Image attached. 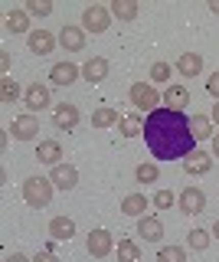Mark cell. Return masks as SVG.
I'll return each mask as SVG.
<instances>
[{"mask_svg":"<svg viewBox=\"0 0 219 262\" xmlns=\"http://www.w3.org/2000/svg\"><path fill=\"white\" fill-rule=\"evenodd\" d=\"M144 144H148L151 158L157 161H177L197 151V138L190 131V118L183 112H174L167 105L154 108L144 118Z\"/></svg>","mask_w":219,"mask_h":262,"instance_id":"6da1fadb","label":"cell"},{"mask_svg":"<svg viewBox=\"0 0 219 262\" xmlns=\"http://www.w3.org/2000/svg\"><path fill=\"white\" fill-rule=\"evenodd\" d=\"M53 180L50 177H27L23 180V200H27V207H33V210H43V207H50V200H53Z\"/></svg>","mask_w":219,"mask_h":262,"instance_id":"7a4b0ae2","label":"cell"},{"mask_svg":"<svg viewBox=\"0 0 219 262\" xmlns=\"http://www.w3.org/2000/svg\"><path fill=\"white\" fill-rule=\"evenodd\" d=\"M128 95H131V105H137V112H148V115L154 108H160V102H164V95H160L151 82H134Z\"/></svg>","mask_w":219,"mask_h":262,"instance_id":"3957f363","label":"cell"},{"mask_svg":"<svg viewBox=\"0 0 219 262\" xmlns=\"http://www.w3.org/2000/svg\"><path fill=\"white\" fill-rule=\"evenodd\" d=\"M108 27H111V10H108V7L92 4V7L82 10V30L85 33H95V36H99V33H105Z\"/></svg>","mask_w":219,"mask_h":262,"instance_id":"277c9868","label":"cell"},{"mask_svg":"<svg viewBox=\"0 0 219 262\" xmlns=\"http://www.w3.org/2000/svg\"><path fill=\"white\" fill-rule=\"evenodd\" d=\"M23 105H27V112H30V115L50 108V105H53L50 85H43V82H30V85L23 89Z\"/></svg>","mask_w":219,"mask_h":262,"instance_id":"5b68a950","label":"cell"},{"mask_svg":"<svg viewBox=\"0 0 219 262\" xmlns=\"http://www.w3.org/2000/svg\"><path fill=\"white\" fill-rule=\"evenodd\" d=\"M85 249L92 259H108L111 252H115V236L108 233V229H92L85 239Z\"/></svg>","mask_w":219,"mask_h":262,"instance_id":"8992f818","label":"cell"},{"mask_svg":"<svg viewBox=\"0 0 219 262\" xmlns=\"http://www.w3.org/2000/svg\"><path fill=\"white\" fill-rule=\"evenodd\" d=\"M177 207H180V213H186V216H197V213L206 210V193H203L200 187H183V193L177 196Z\"/></svg>","mask_w":219,"mask_h":262,"instance_id":"52a82bcc","label":"cell"},{"mask_svg":"<svg viewBox=\"0 0 219 262\" xmlns=\"http://www.w3.org/2000/svg\"><path fill=\"white\" fill-rule=\"evenodd\" d=\"M7 131H13L17 141H33V138L39 135V118H36V115H30V112L27 115H17Z\"/></svg>","mask_w":219,"mask_h":262,"instance_id":"ba28073f","label":"cell"},{"mask_svg":"<svg viewBox=\"0 0 219 262\" xmlns=\"http://www.w3.org/2000/svg\"><path fill=\"white\" fill-rule=\"evenodd\" d=\"M79 118H82V112H79V105L72 102H62V105H53V125L59 131H72L79 125Z\"/></svg>","mask_w":219,"mask_h":262,"instance_id":"9c48e42d","label":"cell"},{"mask_svg":"<svg viewBox=\"0 0 219 262\" xmlns=\"http://www.w3.org/2000/svg\"><path fill=\"white\" fill-rule=\"evenodd\" d=\"M183 170H186L190 177L209 174V170H213V154H209V151H200V147H197V151H190V154L183 158Z\"/></svg>","mask_w":219,"mask_h":262,"instance_id":"30bf717a","label":"cell"},{"mask_svg":"<svg viewBox=\"0 0 219 262\" xmlns=\"http://www.w3.org/2000/svg\"><path fill=\"white\" fill-rule=\"evenodd\" d=\"M50 180H53L56 190H76L79 187V170L72 167V164H56L50 170Z\"/></svg>","mask_w":219,"mask_h":262,"instance_id":"8fae6325","label":"cell"},{"mask_svg":"<svg viewBox=\"0 0 219 262\" xmlns=\"http://www.w3.org/2000/svg\"><path fill=\"white\" fill-rule=\"evenodd\" d=\"M56 43H59V39H56L50 30H43V27H36V30L27 36V46H30V53H36V56H50L53 49H56Z\"/></svg>","mask_w":219,"mask_h":262,"instance_id":"7c38bea8","label":"cell"},{"mask_svg":"<svg viewBox=\"0 0 219 262\" xmlns=\"http://www.w3.org/2000/svg\"><path fill=\"white\" fill-rule=\"evenodd\" d=\"M79 76H82V69H79L76 62H56L53 69H50V82L53 85H59V89H66V85H72V82H79Z\"/></svg>","mask_w":219,"mask_h":262,"instance_id":"4fadbf2b","label":"cell"},{"mask_svg":"<svg viewBox=\"0 0 219 262\" xmlns=\"http://www.w3.org/2000/svg\"><path fill=\"white\" fill-rule=\"evenodd\" d=\"M59 46L66 49V53H82L85 49V30L82 27H62L59 30Z\"/></svg>","mask_w":219,"mask_h":262,"instance_id":"5bb4252c","label":"cell"},{"mask_svg":"<svg viewBox=\"0 0 219 262\" xmlns=\"http://www.w3.org/2000/svg\"><path fill=\"white\" fill-rule=\"evenodd\" d=\"M137 236H144V243H160L164 239V223H160V216H154V213L141 216L137 220Z\"/></svg>","mask_w":219,"mask_h":262,"instance_id":"9a60e30c","label":"cell"},{"mask_svg":"<svg viewBox=\"0 0 219 262\" xmlns=\"http://www.w3.org/2000/svg\"><path fill=\"white\" fill-rule=\"evenodd\" d=\"M164 105L174 112H186V105H190V89L180 85V82H174V85L164 89Z\"/></svg>","mask_w":219,"mask_h":262,"instance_id":"2e32d148","label":"cell"},{"mask_svg":"<svg viewBox=\"0 0 219 262\" xmlns=\"http://www.w3.org/2000/svg\"><path fill=\"white\" fill-rule=\"evenodd\" d=\"M108 69H111V66H108V59H105V56H92V59L82 66V79L92 82V85H99V82L108 79Z\"/></svg>","mask_w":219,"mask_h":262,"instance_id":"e0dca14e","label":"cell"},{"mask_svg":"<svg viewBox=\"0 0 219 262\" xmlns=\"http://www.w3.org/2000/svg\"><path fill=\"white\" fill-rule=\"evenodd\" d=\"M36 161H39V164H50V167L62 164V144L53 141V138L39 141V144H36Z\"/></svg>","mask_w":219,"mask_h":262,"instance_id":"ac0fdd59","label":"cell"},{"mask_svg":"<svg viewBox=\"0 0 219 262\" xmlns=\"http://www.w3.org/2000/svg\"><path fill=\"white\" fill-rule=\"evenodd\" d=\"M50 236L59 243H69L72 236H76V220L72 216H53L50 220Z\"/></svg>","mask_w":219,"mask_h":262,"instance_id":"d6986e66","label":"cell"},{"mask_svg":"<svg viewBox=\"0 0 219 262\" xmlns=\"http://www.w3.org/2000/svg\"><path fill=\"white\" fill-rule=\"evenodd\" d=\"M177 72H180L183 79H197L203 72V56L200 53H180V59H177Z\"/></svg>","mask_w":219,"mask_h":262,"instance_id":"ffe728a7","label":"cell"},{"mask_svg":"<svg viewBox=\"0 0 219 262\" xmlns=\"http://www.w3.org/2000/svg\"><path fill=\"white\" fill-rule=\"evenodd\" d=\"M4 30L7 33H27V36H30V33H33V30H30V13L27 10H10L4 16Z\"/></svg>","mask_w":219,"mask_h":262,"instance_id":"44dd1931","label":"cell"},{"mask_svg":"<svg viewBox=\"0 0 219 262\" xmlns=\"http://www.w3.org/2000/svg\"><path fill=\"white\" fill-rule=\"evenodd\" d=\"M118 131H121L125 138H137V135H144V115H141V112L121 115V121H118Z\"/></svg>","mask_w":219,"mask_h":262,"instance_id":"7402d4cb","label":"cell"},{"mask_svg":"<svg viewBox=\"0 0 219 262\" xmlns=\"http://www.w3.org/2000/svg\"><path fill=\"white\" fill-rule=\"evenodd\" d=\"M144 210H148V196H144V193H128L125 200H121V213H125V216H137V220H141V216H148Z\"/></svg>","mask_w":219,"mask_h":262,"instance_id":"603a6c76","label":"cell"},{"mask_svg":"<svg viewBox=\"0 0 219 262\" xmlns=\"http://www.w3.org/2000/svg\"><path fill=\"white\" fill-rule=\"evenodd\" d=\"M108 10H111V16H118V20H137L141 7H137V0H115Z\"/></svg>","mask_w":219,"mask_h":262,"instance_id":"cb8c5ba5","label":"cell"},{"mask_svg":"<svg viewBox=\"0 0 219 262\" xmlns=\"http://www.w3.org/2000/svg\"><path fill=\"white\" fill-rule=\"evenodd\" d=\"M190 131H193V138H197V141L216 135V131H213V118H209V115H193V118H190Z\"/></svg>","mask_w":219,"mask_h":262,"instance_id":"d4e9b609","label":"cell"},{"mask_svg":"<svg viewBox=\"0 0 219 262\" xmlns=\"http://www.w3.org/2000/svg\"><path fill=\"white\" fill-rule=\"evenodd\" d=\"M118 112L111 108V105H102V108H95L92 112V128H111V125H118Z\"/></svg>","mask_w":219,"mask_h":262,"instance_id":"484cf974","label":"cell"},{"mask_svg":"<svg viewBox=\"0 0 219 262\" xmlns=\"http://www.w3.org/2000/svg\"><path fill=\"white\" fill-rule=\"evenodd\" d=\"M17 98H20V82L10 79V76H4V79H0V102H4V105H13Z\"/></svg>","mask_w":219,"mask_h":262,"instance_id":"4316f807","label":"cell"},{"mask_svg":"<svg viewBox=\"0 0 219 262\" xmlns=\"http://www.w3.org/2000/svg\"><path fill=\"white\" fill-rule=\"evenodd\" d=\"M118 262H141V246L134 239H118Z\"/></svg>","mask_w":219,"mask_h":262,"instance_id":"83f0119b","label":"cell"},{"mask_svg":"<svg viewBox=\"0 0 219 262\" xmlns=\"http://www.w3.org/2000/svg\"><path fill=\"white\" fill-rule=\"evenodd\" d=\"M209 243H213V236H209L206 229H190V233H186V246H190V249H197V252L209 249Z\"/></svg>","mask_w":219,"mask_h":262,"instance_id":"f1b7e54d","label":"cell"},{"mask_svg":"<svg viewBox=\"0 0 219 262\" xmlns=\"http://www.w3.org/2000/svg\"><path fill=\"white\" fill-rule=\"evenodd\" d=\"M134 177H137V184H157V177H160V170H157V164H137V170H134Z\"/></svg>","mask_w":219,"mask_h":262,"instance_id":"f546056e","label":"cell"},{"mask_svg":"<svg viewBox=\"0 0 219 262\" xmlns=\"http://www.w3.org/2000/svg\"><path fill=\"white\" fill-rule=\"evenodd\" d=\"M157 262H186V249H180V246H160Z\"/></svg>","mask_w":219,"mask_h":262,"instance_id":"4dcf8cb0","label":"cell"},{"mask_svg":"<svg viewBox=\"0 0 219 262\" xmlns=\"http://www.w3.org/2000/svg\"><path fill=\"white\" fill-rule=\"evenodd\" d=\"M160 82H167L170 85V62H154L151 66V85H160Z\"/></svg>","mask_w":219,"mask_h":262,"instance_id":"1f68e13d","label":"cell"},{"mask_svg":"<svg viewBox=\"0 0 219 262\" xmlns=\"http://www.w3.org/2000/svg\"><path fill=\"white\" fill-rule=\"evenodd\" d=\"M30 16H50L53 13V4L50 0H27V7H23Z\"/></svg>","mask_w":219,"mask_h":262,"instance_id":"d6a6232c","label":"cell"},{"mask_svg":"<svg viewBox=\"0 0 219 262\" xmlns=\"http://www.w3.org/2000/svg\"><path fill=\"white\" fill-rule=\"evenodd\" d=\"M174 203H177V196L170 190H157V193H154V207H157V210H170Z\"/></svg>","mask_w":219,"mask_h":262,"instance_id":"836d02e7","label":"cell"},{"mask_svg":"<svg viewBox=\"0 0 219 262\" xmlns=\"http://www.w3.org/2000/svg\"><path fill=\"white\" fill-rule=\"evenodd\" d=\"M206 92H209V95H213L216 102H219V72H213V76L206 79Z\"/></svg>","mask_w":219,"mask_h":262,"instance_id":"e575fe53","label":"cell"},{"mask_svg":"<svg viewBox=\"0 0 219 262\" xmlns=\"http://www.w3.org/2000/svg\"><path fill=\"white\" fill-rule=\"evenodd\" d=\"M0 69H4V76H10V53L7 49H0Z\"/></svg>","mask_w":219,"mask_h":262,"instance_id":"d590c367","label":"cell"},{"mask_svg":"<svg viewBox=\"0 0 219 262\" xmlns=\"http://www.w3.org/2000/svg\"><path fill=\"white\" fill-rule=\"evenodd\" d=\"M33 262H59V259H56L53 252H36V256H33Z\"/></svg>","mask_w":219,"mask_h":262,"instance_id":"8d00e7d4","label":"cell"},{"mask_svg":"<svg viewBox=\"0 0 219 262\" xmlns=\"http://www.w3.org/2000/svg\"><path fill=\"white\" fill-rule=\"evenodd\" d=\"M4 262H33V259H27V256H23V252H10V256H7Z\"/></svg>","mask_w":219,"mask_h":262,"instance_id":"74e56055","label":"cell"},{"mask_svg":"<svg viewBox=\"0 0 219 262\" xmlns=\"http://www.w3.org/2000/svg\"><path fill=\"white\" fill-rule=\"evenodd\" d=\"M213 158H219V131L213 135Z\"/></svg>","mask_w":219,"mask_h":262,"instance_id":"f35d334b","label":"cell"},{"mask_svg":"<svg viewBox=\"0 0 219 262\" xmlns=\"http://www.w3.org/2000/svg\"><path fill=\"white\" fill-rule=\"evenodd\" d=\"M209 118H213V125H219V102L213 105V115H209Z\"/></svg>","mask_w":219,"mask_h":262,"instance_id":"ab89813d","label":"cell"},{"mask_svg":"<svg viewBox=\"0 0 219 262\" xmlns=\"http://www.w3.org/2000/svg\"><path fill=\"white\" fill-rule=\"evenodd\" d=\"M209 10H213V13L219 16V0H209Z\"/></svg>","mask_w":219,"mask_h":262,"instance_id":"60d3db41","label":"cell"},{"mask_svg":"<svg viewBox=\"0 0 219 262\" xmlns=\"http://www.w3.org/2000/svg\"><path fill=\"white\" fill-rule=\"evenodd\" d=\"M213 236H216V239H219V220H216V223H213Z\"/></svg>","mask_w":219,"mask_h":262,"instance_id":"b9f144b4","label":"cell"}]
</instances>
